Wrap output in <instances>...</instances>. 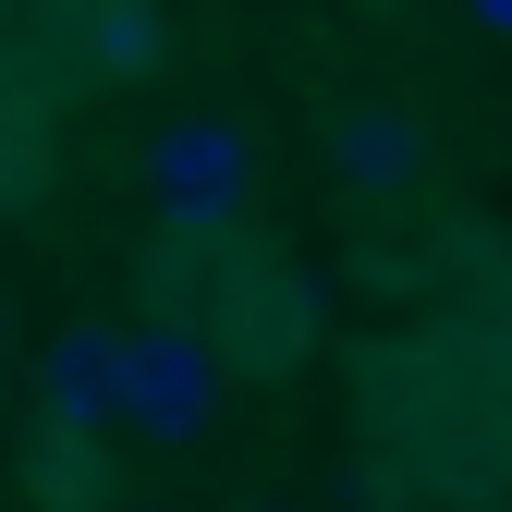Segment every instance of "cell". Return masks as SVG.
Segmentation results:
<instances>
[{
  "label": "cell",
  "instance_id": "cell-1",
  "mask_svg": "<svg viewBox=\"0 0 512 512\" xmlns=\"http://www.w3.org/2000/svg\"><path fill=\"white\" fill-rule=\"evenodd\" d=\"M354 439L391 512H512V330L427 317L354 366Z\"/></svg>",
  "mask_w": 512,
  "mask_h": 512
},
{
  "label": "cell",
  "instance_id": "cell-2",
  "mask_svg": "<svg viewBox=\"0 0 512 512\" xmlns=\"http://www.w3.org/2000/svg\"><path fill=\"white\" fill-rule=\"evenodd\" d=\"M159 317L196 330L220 378H293L317 342V281H305V256L256 244V232H232V244L159 232Z\"/></svg>",
  "mask_w": 512,
  "mask_h": 512
},
{
  "label": "cell",
  "instance_id": "cell-3",
  "mask_svg": "<svg viewBox=\"0 0 512 512\" xmlns=\"http://www.w3.org/2000/svg\"><path fill=\"white\" fill-rule=\"evenodd\" d=\"M135 171H147V208H159L171 244H232L244 208H256V147H244V122H220V110L159 122Z\"/></svg>",
  "mask_w": 512,
  "mask_h": 512
},
{
  "label": "cell",
  "instance_id": "cell-4",
  "mask_svg": "<svg viewBox=\"0 0 512 512\" xmlns=\"http://www.w3.org/2000/svg\"><path fill=\"white\" fill-rule=\"evenodd\" d=\"M220 415V366L196 330H171V317H147V330H122V427L147 439H208Z\"/></svg>",
  "mask_w": 512,
  "mask_h": 512
},
{
  "label": "cell",
  "instance_id": "cell-5",
  "mask_svg": "<svg viewBox=\"0 0 512 512\" xmlns=\"http://www.w3.org/2000/svg\"><path fill=\"white\" fill-rule=\"evenodd\" d=\"M415 171H427V122L403 110V98H354L342 122H330V183L342 196H415Z\"/></svg>",
  "mask_w": 512,
  "mask_h": 512
},
{
  "label": "cell",
  "instance_id": "cell-6",
  "mask_svg": "<svg viewBox=\"0 0 512 512\" xmlns=\"http://www.w3.org/2000/svg\"><path fill=\"white\" fill-rule=\"evenodd\" d=\"M37 415H49L61 439H98V427L122 415V330H61V342L37 354Z\"/></svg>",
  "mask_w": 512,
  "mask_h": 512
},
{
  "label": "cell",
  "instance_id": "cell-7",
  "mask_svg": "<svg viewBox=\"0 0 512 512\" xmlns=\"http://www.w3.org/2000/svg\"><path fill=\"white\" fill-rule=\"evenodd\" d=\"M49 196V86L0 74V208H37Z\"/></svg>",
  "mask_w": 512,
  "mask_h": 512
},
{
  "label": "cell",
  "instance_id": "cell-8",
  "mask_svg": "<svg viewBox=\"0 0 512 512\" xmlns=\"http://www.w3.org/2000/svg\"><path fill=\"white\" fill-rule=\"evenodd\" d=\"M49 37H61V49H86L98 74H135V61H159V49H171V25H159V13H135V0H122V13H49Z\"/></svg>",
  "mask_w": 512,
  "mask_h": 512
},
{
  "label": "cell",
  "instance_id": "cell-9",
  "mask_svg": "<svg viewBox=\"0 0 512 512\" xmlns=\"http://www.w3.org/2000/svg\"><path fill=\"white\" fill-rule=\"evenodd\" d=\"M37 500H49V512H98V464H86V439L37 427Z\"/></svg>",
  "mask_w": 512,
  "mask_h": 512
},
{
  "label": "cell",
  "instance_id": "cell-10",
  "mask_svg": "<svg viewBox=\"0 0 512 512\" xmlns=\"http://www.w3.org/2000/svg\"><path fill=\"white\" fill-rule=\"evenodd\" d=\"M476 37H512V0H476V13H464Z\"/></svg>",
  "mask_w": 512,
  "mask_h": 512
},
{
  "label": "cell",
  "instance_id": "cell-11",
  "mask_svg": "<svg viewBox=\"0 0 512 512\" xmlns=\"http://www.w3.org/2000/svg\"><path fill=\"white\" fill-rule=\"evenodd\" d=\"M147 512H171V500H147Z\"/></svg>",
  "mask_w": 512,
  "mask_h": 512
}]
</instances>
